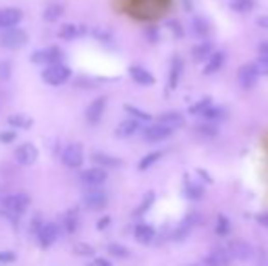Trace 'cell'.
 <instances>
[{
  "label": "cell",
  "mask_w": 268,
  "mask_h": 266,
  "mask_svg": "<svg viewBox=\"0 0 268 266\" xmlns=\"http://www.w3.org/2000/svg\"><path fill=\"white\" fill-rule=\"evenodd\" d=\"M30 40L28 33L22 27H9V29L2 31L0 35V46L4 49H9V51H15V49L24 48Z\"/></svg>",
  "instance_id": "6da1fadb"
},
{
  "label": "cell",
  "mask_w": 268,
  "mask_h": 266,
  "mask_svg": "<svg viewBox=\"0 0 268 266\" xmlns=\"http://www.w3.org/2000/svg\"><path fill=\"white\" fill-rule=\"evenodd\" d=\"M69 77H71V70L62 62L46 66L42 71V80L46 84H49V86H61V84L68 82Z\"/></svg>",
  "instance_id": "7a4b0ae2"
},
{
  "label": "cell",
  "mask_w": 268,
  "mask_h": 266,
  "mask_svg": "<svg viewBox=\"0 0 268 266\" xmlns=\"http://www.w3.org/2000/svg\"><path fill=\"white\" fill-rule=\"evenodd\" d=\"M257 82H259V73H257L255 62H247L237 70V84L241 90L250 92L257 86Z\"/></svg>",
  "instance_id": "3957f363"
},
{
  "label": "cell",
  "mask_w": 268,
  "mask_h": 266,
  "mask_svg": "<svg viewBox=\"0 0 268 266\" xmlns=\"http://www.w3.org/2000/svg\"><path fill=\"white\" fill-rule=\"evenodd\" d=\"M78 179H81V183H83L84 186L97 188L108 181V171L104 170V168H99V166H93V168H88V170L81 171Z\"/></svg>",
  "instance_id": "277c9868"
},
{
  "label": "cell",
  "mask_w": 268,
  "mask_h": 266,
  "mask_svg": "<svg viewBox=\"0 0 268 266\" xmlns=\"http://www.w3.org/2000/svg\"><path fill=\"white\" fill-rule=\"evenodd\" d=\"M61 61H62V51L61 48H57V46L39 49V51H35L33 55H31V62H33V64L51 66V64H59Z\"/></svg>",
  "instance_id": "5b68a950"
},
{
  "label": "cell",
  "mask_w": 268,
  "mask_h": 266,
  "mask_svg": "<svg viewBox=\"0 0 268 266\" xmlns=\"http://www.w3.org/2000/svg\"><path fill=\"white\" fill-rule=\"evenodd\" d=\"M62 162H64V166H68V168H81L84 162V150L83 146L78 142H73V144H68L64 148V152H62Z\"/></svg>",
  "instance_id": "8992f818"
},
{
  "label": "cell",
  "mask_w": 268,
  "mask_h": 266,
  "mask_svg": "<svg viewBox=\"0 0 268 266\" xmlns=\"http://www.w3.org/2000/svg\"><path fill=\"white\" fill-rule=\"evenodd\" d=\"M83 201L88 210L99 212V210L106 208V204H108V195H106L102 190H99V188H90L83 195Z\"/></svg>",
  "instance_id": "52a82bcc"
},
{
  "label": "cell",
  "mask_w": 268,
  "mask_h": 266,
  "mask_svg": "<svg viewBox=\"0 0 268 266\" xmlns=\"http://www.w3.org/2000/svg\"><path fill=\"white\" fill-rule=\"evenodd\" d=\"M173 130L168 126H163V124L155 123V124H150L143 130V139L146 142H163L166 140L168 137H172Z\"/></svg>",
  "instance_id": "ba28073f"
},
{
  "label": "cell",
  "mask_w": 268,
  "mask_h": 266,
  "mask_svg": "<svg viewBox=\"0 0 268 266\" xmlns=\"http://www.w3.org/2000/svg\"><path fill=\"white\" fill-rule=\"evenodd\" d=\"M15 159H17L18 164L31 166V164H35L37 159H39V150H37L35 144L24 142V144H20L17 150H15Z\"/></svg>",
  "instance_id": "9c48e42d"
},
{
  "label": "cell",
  "mask_w": 268,
  "mask_h": 266,
  "mask_svg": "<svg viewBox=\"0 0 268 266\" xmlns=\"http://www.w3.org/2000/svg\"><path fill=\"white\" fill-rule=\"evenodd\" d=\"M30 197L26 193H13V195H8L2 199V204L8 210H11L13 214H24L30 206Z\"/></svg>",
  "instance_id": "30bf717a"
},
{
  "label": "cell",
  "mask_w": 268,
  "mask_h": 266,
  "mask_svg": "<svg viewBox=\"0 0 268 266\" xmlns=\"http://www.w3.org/2000/svg\"><path fill=\"white\" fill-rule=\"evenodd\" d=\"M108 104V99L106 97H97L95 101H91L90 106L86 108V121L90 124H99L100 119L104 115V109Z\"/></svg>",
  "instance_id": "8fae6325"
},
{
  "label": "cell",
  "mask_w": 268,
  "mask_h": 266,
  "mask_svg": "<svg viewBox=\"0 0 268 266\" xmlns=\"http://www.w3.org/2000/svg\"><path fill=\"white\" fill-rule=\"evenodd\" d=\"M128 73H130L131 80H133L135 84H139V86L150 87L155 84V77L151 75V71H148L146 68H143V66H130Z\"/></svg>",
  "instance_id": "7c38bea8"
},
{
  "label": "cell",
  "mask_w": 268,
  "mask_h": 266,
  "mask_svg": "<svg viewBox=\"0 0 268 266\" xmlns=\"http://www.w3.org/2000/svg\"><path fill=\"white\" fill-rule=\"evenodd\" d=\"M216 51V46H213L212 40H201V42H197L192 48V58H194V62H206L208 58L212 57V53Z\"/></svg>",
  "instance_id": "4fadbf2b"
},
{
  "label": "cell",
  "mask_w": 268,
  "mask_h": 266,
  "mask_svg": "<svg viewBox=\"0 0 268 266\" xmlns=\"http://www.w3.org/2000/svg\"><path fill=\"white\" fill-rule=\"evenodd\" d=\"M226 252L230 253V257L239 259V261H248L252 257V246L245 241H232L226 248Z\"/></svg>",
  "instance_id": "5bb4252c"
},
{
  "label": "cell",
  "mask_w": 268,
  "mask_h": 266,
  "mask_svg": "<svg viewBox=\"0 0 268 266\" xmlns=\"http://www.w3.org/2000/svg\"><path fill=\"white\" fill-rule=\"evenodd\" d=\"M182 70H184V62L179 55H173L172 62H170V73H168V90L173 92L177 87L179 80H181Z\"/></svg>",
  "instance_id": "9a60e30c"
},
{
  "label": "cell",
  "mask_w": 268,
  "mask_h": 266,
  "mask_svg": "<svg viewBox=\"0 0 268 266\" xmlns=\"http://www.w3.org/2000/svg\"><path fill=\"white\" fill-rule=\"evenodd\" d=\"M20 20H22V11L18 8L0 9V27H2V29L15 27Z\"/></svg>",
  "instance_id": "2e32d148"
},
{
  "label": "cell",
  "mask_w": 268,
  "mask_h": 266,
  "mask_svg": "<svg viewBox=\"0 0 268 266\" xmlns=\"http://www.w3.org/2000/svg\"><path fill=\"white\" fill-rule=\"evenodd\" d=\"M225 61H226V53H225V51H221V49H216V51L212 53V57H210L206 62H204L203 75L210 77V75L217 73V71H219L221 68H223Z\"/></svg>",
  "instance_id": "e0dca14e"
},
{
  "label": "cell",
  "mask_w": 268,
  "mask_h": 266,
  "mask_svg": "<svg viewBox=\"0 0 268 266\" xmlns=\"http://www.w3.org/2000/svg\"><path fill=\"white\" fill-rule=\"evenodd\" d=\"M37 235H39L40 245H42L44 248H48V246H51L53 243H55L57 237H59V226H57L55 223H44Z\"/></svg>",
  "instance_id": "ac0fdd59"
},
{
  "label": "cell",
  "mask_w": 268,
  "mask_h": 266,
  "mask_svg": "<svg viewBox=\"0 0 268 266\" xmlns=\"http://www.w3.org/2000/svg\"><path fill=\"white\" fill-rule=\"evenodd\" d=\"M230 262H232V257L226 252V248H216L204 257V264L206 266H228Z\"/></svg>",
  "instance_id": "d6986e66"
},
{
  "label": "cell",
  "mask_w": 268,
  "mask_h": 266,
  "mask_svg": "<svg viewBox=\"0 0 268 266\" xmlns=\"http://www.w3.org/2000/svg\"><path fill=\"white\" fill-rule=\"evenodd\" d=\"M139 130H141L139 121H135V119H126V121L119 123V126L115 128V135H117L119 139H128V137L135 135Z\"/></svg>",
  "instance_id": "ffe728a7"
},
{
  "label": "cell",
  "mask_w": 268,
  "mask_h": 266,
  "mask_svg": "<svg viewBox=\"0 0 268 266\" xmlns=\"http://www.w3.org/2000/svg\"><path fill=\"white\" fill-rule=\"evenodd\" d=\"M93 162H95L99 168H104V170H108V168H119L122 164V161L119 157H113L110 153H104V152H95L91 155Z\"/></svg>",
  "instance_id": "44dd1931"
},
{
  "label": "cell",
  "mask_w": 268,
  "mask_h": 266,
  "mask_svg": "<svg viewBox=\"0 0 268 266\" xmlns=\"http://www.w3.org/2000/svg\"><path fill=\"white\" fill-rule=\"evenodd\" d=\"M157 123L163 124V126L172 128V130L175 131L179 126H182V124H184V117H182L179 111H165V113L159 115Z\"/></svg>",
  "instance_id": "7402d4cb"
},
{
  "label": "cell",
  "mask_w": 268,
  "mask_h": 266,
  "mask_svg": "<svg viewBox=\"0 0 268 266\" xmlns=\"http://www.w3.org/2000/svg\"><path fill=\"white\" fill-rule=\"evenodd\" d=\"M184 195L188 197V199H192V201H197V199H201V197L204 195V186L201 183H195V181H192L188 175L184 177Z\"/></svg>",
  "instance_id": "603a6c76"
},
{
  "label": "cell",
  "mask_w": 268,
  "mask_h": 266,
  "mask_svg": "<svg viewBox=\"0 0 268 266\" xmlns=\"http://www.w3.org/2000/svg\"><path fill=\"white\" fill-rule=\"evenodd\" d=\"M192 31H194L195 37H199L201 40H204L208 35H210V31H212V26H210V22L206 20L204 17H195L194 22H192Z\"/></svg>",
  "instance_id": "cb8c5ba5"
},
{
  "label": "cell",
  "mask_w": 268,
  "mask_h": 266,
  "mask_svg": "<svg viewBox=\"0 0 268 266\" xmlns=\"http://www.w3.org/2000/svg\"><path fill=\"white\" fill-rule=\"evenodd\" d=\"M226 109L225 108H221V106H216V104H212L210 108L206 109V111H203L201 113V117L206 121V123H212V124H216V123H219V121H225L226 119Z\"/></svg>",
  "instance_id": "d4e9b609"
},
{
  "label": "cell",
  "mask_w": 268,
  "mask_h": 266,
  "mask_svg": "<svg viewBox=\"0 0 268 266\" xmlns=\"http://www.w3.org/2000/svg\"><path fill=\"white\" fill-rule=\"evenodd\" d=\"M135 239L141 243V245H150L153 237H155V230L150 226V224H137L135 226Z\"/></svg>",
  "instance_id": "484cf974"
},
{
  "label": "cell",
  "mask_w": 268,
  "mask_h": 266,
  "mask_svg": "<svg viewBox=\"0 0 268 266\" xmlns=\"http://www.w3.org/2000/svg\"><path fill=\"white\" fill-rule=\"evenodd\" d=\"M165 155V152H160V150H155V152H150V153H146L141 161H139V164H137V168L141 171H146V170H150L151 166L155 164V162H159V159Z\"/></svg>",
  "instance_id": "4316f807"
},
{
  "label": "cell",
  "mask_w": 268,
  "mask_h": 266,
  "mask_svg": "<svg viewBox=\"0 0 268 266\" xmlns=\"http://www.w3.org/2000/svg\"><path fill=\"white\" fill-rule=\"evenodd\" d=\"M8 124L9 126L17 128V130H28V128H31L33 121H31V119L28 117V115H24V113H13V115H9Z\"/></svg>",
  "instance_id": "83f0119b"
},
{
  "label": "cell",
  "mask_w": 268,
  "mask_h": 266,
  "mask_svg": "<svg viewBox=\"0 0 268 266\" xmlns=\"http://www.w3.org/2000/svg\"><path fill=\"white\" fill-rule=\"evenodd\" d=\"M124 111L128 115H131L130 119H135L139 123H150L151 121V115L148 113V111H144V109L137 108V106L133 104H124Z\"/></svg>",
  "instance_id": "f1b7e54d"
},
{
  "label": "cell",
  "mask_w": 268,
  "mask_h": 266,
  "mask_svg": "<svg viewBox=\"0 0 268 266\" xmlns=\"http://www.w3.org/2000/svg\"><path fill=\"white\" fill-rule=\"evenodd\" d=\"M255 6V0H230V8L234 9L235 13L247 15L250 13Z\"/></svg>",
  "instance_id": "f546056e"
},
{
  "label": "cell",
  "mask_w": 268,
  "mask_h": 266,
  "mask_svg": "<svg viewBox=\"0 0 268 266\" xmlns=\"http://www.w3.org/2000/svg\"><path fill=\"white\" fill-rule=\"evenodd\" d=\"M62 11H64V8H62L61 4H49L48 8L44 9L42 18L46 22H57L62 17Z\"/></svg>",
  "instance_id": "4dcf8cb0"
},
{
  "label": "cell",
  "mask_w": 268,
  "mask_h": 266,
  "mask_svg": "<svg viewBox=\"0 0 268 266\" xmlns=\"http://www.w3.org/2000/svg\"><path fill=\"white\" fill-rule=\"evenodd\" d=\"M213 104V99L212 97H203L201 101H197L195 104H192L190 108H188V111H190L192 115H201L203 111H206L210 106Z\"/></svg>",
  "instance_id": "1f68e13d"
},
{
  "label": "cell",
  "mask_w": 268,
  "mask_h": 266,
  "mask_svg": "<svg viewBox=\"0 0 268 266\" xmlns=\"http://www.w3.org/2000/svg\"><path fill=\"white\" fill-rule=\"evenodd\" d=\"M64 228L68 233H73L78 228V214L77 210H69L68 214L64 215Z\"/></svg>",
  "instance_id": "d6a6232c"
},
{
  "label": "cell",
  "mask_w": 268,
  "mask_h": 266,
  "mask_svg": "<svg viewBox=\"0 0 268 266\" xmlns=\"http://www.w3.org/2000/svg\"><path fill=\"white\" fill-rule=\"evenodd\" d=\"M216 233L221 237H225L230 233V221L225 217V215H217V221H216Z\"/></svg>",
  "instance_id": "836d02e7"
},
{
  "label": "cell",
  "mask_w": 268,
  "mask_h": 266,
  "mask_svg": "<svg viewBox=\"0 0 268 266\" xmlns=\"http://www.w3.org/2000/svg\"><path fill=\"white\" fill-rule=\"evenodd\" d=\"M77 35H78V29L75 24H64V26H61V29H59V37L64 40H71Z\"/></svg>",
  "instance_id": "e575fe53"
},
{
  "label": "cell",
  "mask_w": 268,
  "mask_h": 266,
  "mask_svg": "<svg viewBox=\"0 0 268 266\" xmlns=\"http://www.w3.org/2000/svg\"><path fill=\"white\" fill-rule=\"evenodd\" d=\"M108 253H112L113 257H119V259L130 257V250L122 245H115V243H113V245H108Z\"/></svg>",
  "instance_id": "d590c367"
},
{
  "label": "cell",
  "mask_w": 268,
  "mask_h": 266,
  "mask_svg": "<svg viewBox=\"0 0 268 266\" xmlns=\"http://www.w3.org/2000/svg\"><path fill=\"white\" fill-rule=\"evenodd\" d=\"M153 201H155V193H153V192H148L146 195H144L143 202H141V204H139V208L135 210V215H143L148 208H151Z\"/></svg>",
  "instance_id": "8d00e7d4"
},
{
  "label": "cell",
  "mask_w": 268,
  "mask_h": 266,
  "mask_svg": "<svg viewBox=\"0 0 268 266\" xmlns=\"http://www.w3.org/2000/svg\"><path fill=\"white\" fill-rule=\"evenodd\" d=\"M197 131H199L201 135L204 137H216L219 131H217V126L212 123H206V124H201V126H197Z\"/></svg>",
  "instance_id": "74e56055"
},
{
  "label": "cell",
  "mask_w": 268,
  "mask_h": 266,
  "mask_svg": "<svg viewBox=\"0 0 268 266\" xmlns=\"http://www.w3.org/2000/svg\"><path fill=\"white\" fill-rule=\"evenodd\" d=\"M255 68H257V73L259 77H268V57H257L255 61Z\"/></svg>",
  "instance_id": "f35d334b"
},
{
  "label": "cell",
  "mask_w": 268,
  "mask_h": 266,
  "mask_svg": "<svg viewBox=\"0 0 268 266\" xmlns=\"http://www.w3.org/2000/svg\"><path fill=\"white\" fill-rule=\"evenodd\" d=\"M11 77V62L2 61L0 62V80H8Z\"/></svg>",
  "instance_id": "ab89813d"
},
{
  "label": "cell",
  "mask_w": 268,
  "mask_h": 266,
  "mask_svg": "<svg viewBox=\"0 0 268 266\" xmlns=\"http://www.w3.org/2000/svg\"><path fill=\"white\" fill-rule=\"evenodd\" d=\"M73 252L77 253V255H93V248H91L90 245H84V243L75 245Z\"/></svg>",
  "instance_id": "60d3db41"
},
{
  "label": "cell",
  "mask_w": 268,
  "mask_h": 266,
  "mask_svg": "<svg viewBox=\"0 0 268 266\" xmlns=\"http://www.w3.org/2000/svg\"><path fill=\"white\" fill-rule=\"evenodd\" d=\"M15 139H17V133H15V131H2V133H0V142L2 144H11Z\"/></svg>",
  "instance_id": "b9f144b4"
},
{
  "label": "cell",
  "mask_w": 268,
  "mask_h": 266,
  "mask_svg": "<svg viewBox=\"0 0 268 266\" xmlns=\"http://www.w3.org/2000/svg\"><path fill=\"white\" fill-rule=\"evenodd\" d=\"M15 261V253L13 252H0V262L2 264H8V262Z\"/></svg>",
  "instance_id": "7bdbcfd3"
},
{
  "label": "cell",
  "mask_w": 268,
  "mask_h": 266,
  "mask_svg": "<svg viewBox=\"0 0 268 266\" xmlns=\"http://www.w3.org/2000/svg\"><path fill=\"white\" fill-rule=\"evenodd\" d=\"M257 55H261V57H268V39H264L263 42L257 46Z\"/></svg>",
  "instance_id": "ee69618b"
},
{
  "label": "cell",
  "mask_w": 268,
  "mask_h": 266,
  "mask_svg": "<svg viewBox=\"0 0 268 266\" xmlns=\"http://www.w3.org/2000/svg\"><path fill=\"white\" fill-rule=\"evenodd\" d=\"M255 24L259 27H263V29H268V13L261 15V17L255 18Z\"/></svg>",
  "instance_id": "f6af8a7d"
},
{
  "label": "cell",
  "mask_w": 268,
  "mask_h": 266,
  "mask_svg": "<svg viewBox=\"0 0 268 266\" xmlns=\"http://www.w3.org/2000/svg\"><path fill=\"white\" fill-rule=\"evenodd\" d=\"M170 27H172L173 33H175V35H177V37H182V35H184V31L181 29V26H179V22H175V20L170 22Z\"/></svg>",
  "instance_id": "bcb514c9"
},
{
  "label": "cell",
  "mask_w": 268,
  "mask_h": 266,
  "mask_svg": "<svg viewBox=\"0 0 268 266\" xmlns=\"http://www.w3.org/2000/svg\"><path fill=\"white\" fill-rule=\"evenodd\" d=\"M110 223H112V219H110L108 215H106V217H102V219L99 221V223H97V228H99V230H104V228L108 226Z\"/></svg>",
  "instance_id": "7dc6e473"
},
{
  "label": "cell",
  "mask_w": 268,
  "mask_h": 266,
  "mask_svg": "<svg viewBox=\"0 0 268 266\" xmlns=\"http://www.w3.org/2000/svg\"><path fill=\"white\" fill-rule=\"evenodd\" d=\"M95 266H113V264L108 261V259H104V257H97V259H95Z\"/></svg>",
  "instance_id": "c3c4849f"
},
{
  "label": "cell",
  "mask_w": 268,
  "mask_h": 266,
  "mask_svg": "<svg viewBox=\"0 0 268 266\" xmlns=\"http://www.w3.org/2000/svg\"><path fill=\"white\" fill-rule=\"evenodd\" d=\"M195 173H197V175H201V177H203V179L206 181V183H212V177H208V175H206V171H204L203 168H197V171H195Z\"/></svg>",
  "instance_id": "681fc988"
},
{
  "label": "cell",
  "mask_w": 268,
  "mask_h": 266,
  "mask_svg": "<svg viewBox=\"0 0 268 266\" xmlns=\"http://www.w3.org/2000/svg\"><path fill=\"white\" fill-rule=\"evenodd\" d=\"M190 266H195V264H190Z\"/></svg>",
  "instance_id": "f907efd6"
}]
</instances>
